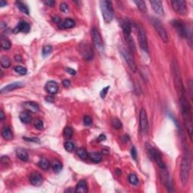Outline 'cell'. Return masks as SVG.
I'll return each mask as SVG.
<instances>
[{
	"label": "cell",
	"instance_id": "obj_22",
	"mask_svg": "<svg viewBox=\"0 0 193 193\" xmlns=\"http://www.w3.org/2000/svg\"><path fill=\"white\" fill-rule=\"evenodd\" d=\"M19 118L20 121L24 124H29L32 121V116L30 112L29 111H23L19 115Z\"/></svg>",
	"mask_w": 193,
	"mask_h": 193
},
{
	"label": "cell",
	"instance_id": "obj_15",
	"mask_svg": "<svg viewBox=\"0 0 193 193\" xmlns=\"http://www.w3.org/2000/svg\"><path fill=\"white\" fill-rule=\"evenodd\" d=\"M24 86V84L23 82H13V83H11L9 85H6L4 88H2L0 91V93L4 94L6 93V92H10L12 91L16 90V89L20 88H23Z\"/></svg>",
	"mask_w": 193,
	"mask_h": 193
},
{
	"label": "cell",
	"instance_id": "obj_42",
	"mask_svg": "<svg viewBox=\"0 0 193 193\" xmlns=\"http://www.w3.org/2000/svg\"><path fill=\"white\" fill-rule=\"evenodd\" d=\"M83 122L84 124H85V125H86V126H90V125L92 124V123H93V121H92V118H91L90 116H86L84 117Z\"/></svg>",
	"mask_w": 193,
	"mask_h": 193
},
{
	"label": "cell",
	"instance_id": "obj_9",
	"mask_svg": "<svg viewBox=\"0 0 193 193\" xmlns=\"http://www.w3.org/2000/svg\"><path fill=\"white\" fill-rule=\"evenodd\" d=\"M152 23L156 31L159 33V36L161 37L164 42L167 43L168 42V35H167V31H166L165 28L162 26V23L159 20L156 19V18H153L152 20Z\"/></svg>",
	"mask_w": 193,
	"mask_h": 193
},
{
	"label": "cell",
	"instance_id": "obj_3",
	"mask_svg": "<svg viewBox=\"0 0 193 193\" xmlns=\"http://www.w3.org/2000/svg\"><path fill=\"white\" fill-rule=\"evenodd\" d=\"M172 73L173 76V81H174V85L177 89V92L179 96H181L184 94V88H183V81H182L181 72H180L179 65L176 60H173L171 65Z\"/></svg>",
	"mask_w": 193,
	"mask_h": 193
},
{
	"label": "cell",
	"instance_id": "obj_49",
	"mask_svg": "<svg viewBox=\"0 0 193 193\" xmlns=\"http://www.w3.org/2000/svg\"><path fill=\"white\" fill-rule=\"evenodd\" d=\"M52 20H53V22H54V23H58V24H60V23H61V18H60L59 17H57V16L53 17Z\"/></svg>",
	"mask_w": 193,
	"mask_h": 193
},
{
	"label": "cell",
	"instance_id": "obj_30",
	"mask_svg": "<svg viewBox=\"0 0 193 193\" xmlns=\"http://www.w3.org/2000/svg\"><path fill=\"white\" fill-rule=\"evenodd\" d=\"M1 47L3 50H8L11 48L10 41L6 37H1Z\"/></svg>",
	"mask_w": 193,
	"mask_h": 193
},
{
	"label": "cell",
	"instance_id": "obj_10",
	"mask_svg": "<svg viewBox=\"0 0 193 193\" xmlns=\"http://www.w3.org/2000/svg\"><path fill=\"white\" fill-rule=\"evenodd\" d=\"M79 52L83 59L86 61H91L94 57V51L91 46L88 44H81L79 45Z\"/></svg>",
	"mask_w": 193,
	"mask_h": 193
},
{
	"label": "cell",
	"instance_id": "obj_38",
	"mask_svg": "<svg viewBox=\"0 0 193 193\" xmlns=\"http://www.w3.org/2000/svg\"><path fill=\"white\" fill-rule=\"evenodd\" d=\"M15 72H18V74H20L21 75H24L27 73V69L25 67H22V66H17L15 68Z\"/></svg>",
	"mask_w": 193,
	"mask_h": 193
},
{
	"label": "cell",
	"instance_id": "obj_13",
	"mask_svg": "<svg viewBox=\"0 0 193 193\" xmlns=\"http://www.w3.org/2000/svg\"><path fill=\"white\" fill-rule=\"evenodd\" d=\"M149 153L150 155V157L153 159L155 162H156L158 165H159V168H164L166 167L165 164L164 162L163 159H162V154L159 152L155 148H150L149 149Z\"/></svg>",
	"mask_w": 193,
	"mask_h": 193
},
{
	"label": "cell",
	"instance_id": "obj_24",
	"mask_svg": "<svg viewBox=\"0 0 193 193\" xmlns=\"http://www.w3.org/2000/svg\"><path fill=\"white\" fill-rule=\"evenodd\" d=\"M2 137L6 140H11L13 138V134L8 126H4L2 128Z\"/></svg>",
	"mask_w": 193,
	"mask_h": 193
},
{
	"label": "cell",
	"instance_id": "obj_27",
	"mask_svg": "<svg viewBox=\"0 0 193 193\" xmlns=\"http://www.w3.org/2000/svg\"><path fill=\"white\" fill-rule=\"evenodd\" d=\"M51 166L52 167L53 170H54L55 173H59V172L61 171L63 168V164L60 161L58 160H54L51 163Z\"/></svg>",
	"mask_w": 193,
	"mask_h": 193
},
{
	"label": "cell",
	"instance_id": "obj_1",
	"mask_svg": "<svg viewBox=\"0 0 193 193\" xmlns=\"http://www.w3.org/2000/svg\"><path fill=\"white\" fill-rule=\"evenodd\" d=\"M180 102L184 125L188 131L190 139L192 140V114L191 106L185 96V94L180 96Z\"/></svg>",
	"mask_w": 193,
	"mask_h": 193
},
{
	"label": "cell",
	"instance_id": "obj_11",
	"mask_svg": "<svg viewBox=\"0 0 193 193\" xmlns=\"http://www.w3.org/2000/svg\"><path fill=\"white\" fill-rule=\"evenodd\" d=\"M138 41L140 48L144 52H148V42L146 32L140 25L138 26Z\"/></svg>",
	"mask_w": 193,
	"mask_h": 193
},
{
	"label": "cell",
	"instance_id": "obj_52",
	"mask_svg": "<svg viewBox=\"0 0 193 193\" xmlns=\"http://www.w3.org/2000/svg\"><path fill=\"white\" fill-rule=\"evenodd\" d=\"M45 100H46V101H48V103H53L55 99H54V96H46Z\"/></svg>",
	"mask_w": 193,
	"mask_h": 193
},
{
	"label": "cell",
	"instance_id": "obj_26",
	"mask_svg": "<svg viewBox=\"0 0 193 193\" xmlns=\"http://www.w3.org/2000/svg\"><path fill=\"white\" fill-rule=\"evenodd\" d=\"M16 155L18 159H20L23 162H26L29 159V156H28L27 152L23 149H21V148L17 149Z\"/></svg>",
	"mask_w": 193,
	"mask_h": 193
},
{
	"label": "cell",
	"instance_id": "obj_34",
	"mask_svg": "<svg viewBox=\"0 0 193 193\" xmlns=\"http://www.w3.org/2000/svg\"><path fill=\"white\" fill-rule=\"evenodd\" d=\"M64 135L67 139H70L73 135V130L69 126H67L64 130Z\"/></svg>",
	"mask_w": 193,
	"mask_h": 193
},
{
	"label": "cell",
	"instance_id": "obj_5",
	"mask_svg": "<svg viewBox=\"0 0 193 193\" xmlns=\"http://www.w3.org/2000/svg\"><path fill=\"white\" fill-rule=\"evenodd\" d=\"M91 36L95 48L100 54H103V51H104V45H103V41L102 39L101 35L99 33L98 30L96 28H92Z\"/></svg>",
	"mask_w": 193,
	"mask_h": 193
},
{
	"label": "cell",
	"instance_id": "obj_7",
	"mask_svg": "<svg viewBox=\"0 0 193 193\" xmlns=\"http://www.w3.org/2000/svg\"><path fill=\"white\" fill-rule=\"evenodd\" d=\"M160 170V177L162 183H163L164 186H165V188L167 189L169 192H172L173 189V182H172V179L170 175V173L167 171V167L161 168Z\"/></svg>",
	"mask_w": 193,
	"mask_h": 193
},
{
	"label": "cell",
	"instance_id": "obj_31",
	"mask_svg": "<svg viewBox=\"0 0 193 193\" xmlns=\"http://www.w3.org/2000/svg\"><path fill=\"white\" fill-rule=\"evenodd\" d=\"M38 165L39 166V167H41L43 170H48L50 167L51 163L49 162V161L47 160L46 159H42L39 162V163H38Z\"/></svg>",
	"mask_w": 193,
	"mask_h": 193
},
{
	"label": "cell",
	"instance_id": "obj_50",
	"mask_svg": "<svg viewBox=\"0 0 193 193\" xmlns=\"http://www.w3.org/2000/svg\"><path fill=\"white\" fill-rule=\"evenodd\" d=\"M63 85H64L65 88H69L71 85V82H69L68 79H65V80L63 81Z\"/></svg>",
	"mask_w": 193,
	"mask_h": 193
},
{
	"label": "cell",
	"instance_id": "obj_46",
	"mask_svg": "<svg viewBox=\"0 0 193 193\" xmlns=\"http://www.w3.org/2000/svg\"><path fill=\"white\" fill-rule=\"evenodd\" d=\"M60 9H61V12H68V5H67L66 3H64V2H63V3L61 4V5H60Z\"/></svg>",
	"mask_w": 193,
	"mask_h": 193
},
{
	"label": "cell",
	"instance_id": "obj_48",
	"mask_svg": "<svg viewBox=\"0 0 193 193\" xmlns=\"http://www.w3.org/2000/svg\"><path fill=\"white\" fill-rule=\"evenodd\" d=\"M44 3L46 5H48V6H50V7H52V6H54V4H55V2H54V1H53V0H48V1H45Z\"/></svg>",
	"mask_w": 193,
	"mask_h": 193
},
{
	"label": "cell",
	"instance_id": "obj_41",
	"mask_svg": "<svg viewBox=\"0 0 193 193\" xmlns=\"http://www.w3.org/2000/svg\"><path fill=\"white\" fill-rule=\"evenodd\" d=\"M34 126L37 130H39V131H41V130H42L43 128H44V124H43V121L40 119H36L34 122Z\"/></svg>",
	"mask_w": 193,
	"mask_h": 193
},
{
	"label": "cell",
	"instance_id": "obj_20",
	"mask_svg": "<svg viewBox=\"0 0 193 193\" xmlns=\"http://www.w3.org/2000/svg\"><path fill=\"white\" fill-rule=\"evenodd\" d=\"M24 108L30 113H36L39 111V107L35 102H25L23 104Z\"/></svg>",
	"mask_w": 193,
	"mask_h": 193
},
{
	"label": "cell",
	"instance_id": "obj_25",
	"mask_svg": "<svg viewBox=\"0 0 193 193\" xmlns=\"http://www.w3.org/2000/svg\"><path fill=\"white\" fill-rule=\"evenodd\" d=\"M75 26V20L70 19V18H67L65 19L63 22L60 23V27L62 29H71L73 28Z\"/></svg>",
	"mask_w": 193,
	"mask_h": 193
},
{
	"label": "cell",
	"instance_id": "obj_40",
	"mask_svg": "<svg viewBox=\"0 0 193 193\" xmlns=\"http://www.w3.org/2000/svg\"><path fill=\"white\" fill-rule=\"evenodd\" d=\"M52 52V47L51 45H46L43 48L42 55L44 57H47Z\"/></svg>",
	"mask_w": 193,
	"mask_h": 193
},
{
	"label": "cell",
	"instance_id": "obj_19",
	"mask_svg": "<svg viewBox=\"0 0 193 193\" xmlns=\"http://www.w3.org/2000/svg\"><path fill=\"white\" fill-rule=\"evenodd\" d=\"M59 90V87L57 82L54 81H49L45 85V91L51 95L56 94Z\"/></svg>",
	"mask_w": 193,
	"mask_h": 193
},
{
	"label": "cell",
	"instance_id": "obj_12",
	"mask_svg": "<svg viewBox=\"0 0 193 193\" xmlns=\"http://www.w3.org/2000/svg\"><path fill=\"white\" fill-rule=\"evenodd\" d=\"M173 10L180 15H185L187 12L186 3L183 0H174L171 2Z\"/></svg>",
	"mask_w": 193,
	"mask_h": 193
},
{
	"label": "cell",
	"instance_id": "obj_29",
	"mask_svg": "<svg viewBox=\"0 0 193 193\" xmlns=\"http://www.w3.org/2000/svg\"><path fill=\"white\" fill-rule=\"evenodd\" d=\"M0 63L2 68H8L11 66V60L10 58L7 56H2L0 58Z\"/></svg>",
	"mask_w": 193,
	"mask_h": 193
},
{
	"label": "cell",
	"instance_id": "obj_2",
	"mask_svg": "<svg viewBox=\"0 0 193 193\" xmlns=\"http://www.w3.org/2000/svg\"><path fill=\"white\" fill-rule=\"evenodd\" d=\"M190 165H191L190 155L189 151L186 150L185 152L183 159H182L181 165H180V179H181V182L183 185H186L189 181Z\"/></svg>",
	"mask_w": 193,
	"mask_h": 193
},
{
	"label": "cell",
	"instance_id": "obj_8",
	"mask_svg": "<svg viewBox=\"0 0 193 193\" xmlns=\"http://www.w3.org/2000/svg\"><path fill=\"white\" fill-rule=\"evenodd\" d=\"M172 25L177 30V33L182 38H187L189 36V30L186 23L180 20H174L172 21Z\"/></svg>",
	"mask_w": 193,
	"mask_h": 193
},
{
	"label": "cell",
	"instance_id": "obj_28",
	"mask_svg": "<svg viewBox=\"0 0 193 193\" xmlns=\"http://www.w3.org/2000/svg\"><path fill=\"white\" fill-rule=\"evenodd\" d=\"M88 158L94 163H98V162H101L102 160L101 155L98 152H91V153L88 154Z\"/></svg>",
	"mask_w": 193,
	"mask_h": 193
},
{
	"label": "cell",
	"instance_id": "obj_55",
	"mask_svg": "<svg viewBox=\"0 0 193 193\" xmlns=\"http://www.w3.org/2000/svg\"><path fill=\"white\" fill-rule=\"evenodd\" d=\"M6 5H7V2H5V1H4V0H1V1H0V6L2 7H4V6H6Z\"/></svg>",
	"mask_w": 193,
	"mask_h": 193
},
{
	"label": "cell",
	"instance_id": "obj_51",
	"mask_svg": "<svg viewBox=\"0 0 193 193\" xmlns=\"http://www.w3.org/2000/svg\"><path fill=\"white\" fill-rule=\"evenodd\" d=\"M106 139H107V137H106L105 134H100V136L98 137V138H97V140H98L99 142H102V141L106 140Z\"/></svg>",
	"mask_w": 193,
	"mask_h": 193
},
{
	"label": "cell",
	"instance_id": "obj_16",
	"mask_svg": "<svg viewBox=\"0 0 193 193\" xmlns=\"http://www.w3.org/2000/svg\"><path fill=\"white\" fill-rule=\"evenodd\" d=\"M43 179L42 175L38 172H33L30 176V182L32 185L35 186H39L42 183Z\"/></svg>",
	"mask_w": 193,
	"mask_h": 193
},
{
	"label": "cell",
	"instance_id": "obj_23",
	"mask_svg": "<svg viewBox=\"0 0 193 193\" xmlns=\"http://www.w3.org/2000/svg\"><path fill=\"white\" fill-rule=\"evenodd\" d=\"M122 30L123 33H124V36L127 39H130L131 38V24H130L128 20H124L122 23Z\"/></svg>",
	"mask_w": 193,
	"mask_h": 193
},
{
	"label": "cell",
	"instance_id": "obj_18",
	"mask_svg": "<svg viewBox=\"0 0 193 193\" xmlns=\"http://www.w3.org/2000/svg\"><path fill=\"white\" fill-rule=\"evenodd\" d=\"M30 24L26 21H20V23L17 25L16 27L13 30V32L15 33H27L30 31Z\"/></svg>",
	"mask_w": 193,
	"mask_h": 193
},
{
	"label": "cell",
	"instance_id": "obj_6",
	"mask_svg": "<svg viewBox=\"0 0 193 193\" xmlns=\"http://www.w3.org/2000/svg\"><path fill=\"white\" fill-rule=\"evenodd\" d=\"M121 55L123 56L124 59L126 61L127 64L129 67L130 69L133 72H135L137 70V65L136 63H135V61H134V58L132 55V52L130 51V50L126 49L125 48H122L121 50Z\"/></svg>",
	"mask_w": 193,
	"mask_h": 193
},
{
	"label": "cell",
	"instance_id": "obj_45",
	"mask_svg": "<svg viewBox=\"0 0 193 193\" xmlns=\"http://www.w3.org/2000/svg\"><path fill=\"white\" fill-rule=\"evenodd\" d=\"M1 162H2V164H5V165L6 166L7 164H8L10 163V159H8V156H2V157L1 158Z\"/></svg>",
	"mask_w": 193,
	"mask_h": 193
},
{
	"label": "cell",
	"instance_id": "obj_4",
	"mask_svg": "<svg viewBox=\"0 0 193 193\" xmlns=\"http://www.w3.org/2000/svg\"><path fill=\"white\" fill-rule=\"evenodd\" d=\"M100 6L105 22L110 23L113 19V8L112 2L107 0H103L100 2Z\"/></svg>",
	"mask_w": 193,
	"mask_h": 193
},
{
	"label": "cell",
	"instance_id": "obj_37",
	"mask_svg": "<svg viewBox=\"0 0 193 193\" xmlns=\"http://www.w3.org/2000/svg\"><path fill=\"white\" fill-rule=\"evenodd\" d=\"M128 180H129V183L134 186L138 185V183H139V180H138L136 174H133V173L130 174L129 177H128Z\"/></svg>",
	"mask_w": 193,
	"mask_h": 193
},
{
	"label": "cell",
	"instance_id": "obj_35",
	"mask_svg": "<svg viewBox=\"0 0 193 193\" xmlns=\"http://www.w3.org/2000/svg\"><path fill=\"white\" fill-rule=\"evenodd\" d=\"M134 3L136 4L137 8H139L140 10L142 12H146V5L145 2L141 1V0H138V1H134Z\"/></svg>",
	"mask_w": 193,
	"mask_h": 193
},
{
	"label": "cell",
	"instance_id": "obj_43",
	"mask_svg": "<svg viewBox=\"0 0 193 193\" xmlns=\"http://www.w3.org/2000/svg\"><path fill=\"white\" fill-rule=\"evenodd\" d=\"M110 89V86L105 87L104 88L102 89V91H100V96L102 98H105V96H107V94L108 93V91Z\"/></svg>",
	"mask_w": 193,
	"mask_h": 193
},
{
	"label": "cell",
	"instance_id": "obj_47",
	"mask_svg": "<svg viewBox=\"0 0 193 193\" xmlns=\"http://www.w3.org/2000/svg\"><path fill=\"white\" fill-rule=\"evenodd\" d=\"M23 140L26 141H29V142H34V143H39V140L38 138H28L26 137H23Z\"/></svg>",
	"mask_w": 193,
	"mask_h": 193
},
{
	"label": "cell",
	"instance_id": "obj_21",
	"mask_svg": "<svg viewBox=\"0 0 193 193\" xmlns=\"http://www.w3.org/2000/svg\"><path fill=\"white\" fill-rule=\"evenodd\" d=\"M75 192L76 193H87L88 192V184L85 180H82L78 183L75 187Z\"/></svg>",
	"mask_w": 193,
	"mask_h": 193
},
{
	"label": "cell",
	"instance_id": "obj_14",
	"mask_svg": "<svg viewBox=\"0 0 193 193\" xmlns=\"http://www.w3.org/2000/svg\"><path fill=\"white\" fill-rule=\"evenodd\" d=\"M140 128L141 132L143 134L147 133L148 128H149L147 115H146V110L144 109H141L140 112Z\"/></svg>",
	"mask_w": 193,
	"mask_h": 193
},
{
	"label": "cell",
	"instance_id": "obj_53",
	"mask_svg": "<svg viewBox=\"0 0 193 193\" xmlns=\"http://www.w3.org/2000/svg\"><path fill=\"white\" fill-rule=\"evenodd\" d=\"M66 70L67 71V72H69V73L72 75H75V73H76L75 70H74V69H70V68H67V69H66Z\"/></svg>",
	"mask_w": 193,
	"mask_h": 193
},
{
	"label": "cell",
	"instance_id": "obj_17",
	"mask_svg": "<svg viewBox=\"0 0 193 193\" xmlns=\"http://www.w3.org/2000/svg\"><path fill=\"white\" fill-rule=\"evenodd\" d=\"M150 5H152V9L154 10V12H156L157 15L162 16L164 15V8L162 2L159 0H152L150 1Z\"/></svg>",
	"mask_w": 193,
	"mask_h": 193
},
{
	"label": "cell",
	"instance_id": "obj_44",
	"mask_svg": "<svg viewBox=\"0 0 193 193\" xmlns=\"http://www.w3.org/2000/svg\"><path fill=\"white\" fill-rule=\"evenodd\" d=\"M131 156H132L133 159H134V160L136 161L137 160V152L136 148L134 147V146H133V147L131 148Z\"/></svg>",
	"mask_w": 193,
	"mask_h": 193
},
{
	"label": "cell",
	"instance_id": "obj_33",
	"mask_svg": "<svg viewBox=\"0 0 193 193\" xmlns=\"http://www.w3.org/2000/svg\"><path fill=\"white\" fill-rule=\"evenodd\" d=\"M77 155L79 156V157L80 159H83V160H85L88 158V153L86 151V149H85L84 148H80V149H78L77 151Z\"/></svg>",
	"mask_w": 193,
	"mask_h": 193
},
{
	"label": "cell",
	"instance_id": "obj_54",
	"mask_svg": "<svg viewBox=\"0 0 193 193\" xmlns=\"http://www.w3.org/2000/svg\"><path fill=\"white\" fill-rule=\"evenodd\" d=\"M0 120L1 121L5 120V114H4V112L2 110H1V111H0Z\"/></svg>",
	"mask_w": 193,
	"mask_h": 193
},
{
	"label": "cell",
	"instance_id": "obj_39",
	"mask_svg": "<svg viewBox=\"0 0 193 193\" xmlns=\"http://www.w3.org/2000/svg\"><path fill=\"white\" fill-rule=\"evenodd\" d=\"M64 148H65V149L67 152H70L74 150V149H75V145H74L73 143L71 142V141H67V142H66L65 143H64Z\"/></svg>",
	"mask_w": 193,
	"mask_h": 193
},
{
	"label": "cell",
	"instance_id": "obj_36",
	"mask_svg": "<svg viewBox=\"0 0 193 193\" xmlns=\"http://www.w3.org/2000/svg\"><path fill=\"white\" fill-rule=\"evenodd\" d=\"M112 125H113V127L115 129L119 130L122 128V123L121 122V121L119 119H118L116 118L113 119V121H112Z\"/></svg>",
	"mask_w": 193,
	"mask_h": 193
},
{
	"label": "cell",
	"instance_id": "obj_32",
	"mask_svg": "<svg viewBox=\"0 0 193 193\" xmlns=\"http://www.w3.org/2000/svg\"><path fill=\"white\" fill-rule=\"evenodd\" d=\"M16 5L20 12L26 14V15H29V12H29V8H28V7L24 3L19 1V2H16Z\"/></svg>",
	"mask_w": 193,
	"mask_h": 193
}]
</instances>
